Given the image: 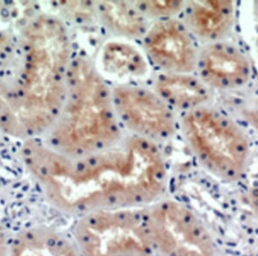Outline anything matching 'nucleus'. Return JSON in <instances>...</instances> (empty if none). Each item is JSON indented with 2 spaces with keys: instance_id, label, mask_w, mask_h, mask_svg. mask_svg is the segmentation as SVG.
<instances>
[{
  "instance_id": "39448f33",
  "label": "nucleus",
  "mask_w": 258,
  "mask_h": 256,
  "mask_svg": "<svg viewBox=\"0 0 258 256\" xmlns=\"http://www.w3.org/2000/svg\"><path fill=\"white\" fill-rule=\"evenodd\" d=\"M100 210L81 216L74 241L83 256H153L147 209Z\"/></svg>"
},
{
  "instance_id": "2eb2a0df",
  "label": "nucleus",
  "mask_w": 258,
  "mask_h": 256,
  "mask_svg": "<svg viewBox=\"0 0 258 256\" xmlns=\"http://www.w3.org/2000/svg\"><path fill=\"white\" fill-rule=\"evenodd\" d=\"M135 4L147 19L153 18L156 21L174 18L182 12L185 5L181 1H140Z\"/></svg>"
},
{
  "instance_id": "a211bd4d",
  "label": "nucleus",
  "mask_w": 258,
  "mask_h": 256,
  "mask_svg": "<svg viewBox=\"0 0 258 256\" xmlns=\"http://www.w3.org/2000/svg\"><path fill=\"white\" fill-rule=\"evenodd\" d=\"M247 118H249L253 125L258 130V110H253L247 112Z\"/></svg>"
},
{
  "instance_id": "f03ea898",
  "label": "nucleus",
  "mask_w": 258,
  "mask_h": 256,
  "mask_svg": "<svg viewBox=\"0 0 258 256\" xmlns=\"http://www.w3.org/2000/svg\"><path fill=\"white\" fill-rule=\"evenodd\" d=\"M18 29L0 61V132L24 141L44 136L58 118L74 54L59 16L35 13Z\"/></svg>"
},
{
  "instance_id": "9b49d317",
  "label": "nucleus",
  "mask_w": 258,
  "mask_h": 256,
  "mask_svg": "<svg viewBox=\"0 0 258 256\" xmlns=\"http://www.w3.org/2000/svg\"><path fill=\"white\" fill-rule=\"evenodd\" d=\"M183 23L193 36L208 43L220 41L234 22V5L230 1H195L185 3Z\"/></svg>"
},
{
  "instance_id": "f8f14e48",
  "label": "nucleus",
  "mask_w": 258,
  "mask_h": 256,
  "mask_svg": "<svg viewBox=\"0 0 258 256\" xmlns=\"http://www.w3.org/2000/svg\"><path fill=\"white\" fill-rule=\"evenodd\" d=\"M9 256H83L74 238L43 226L23 229L10 239Z\"/></svg>"
},
{
  "instance_id": "423d86ee",
  "label": "nucleus",
  "mask_w": 258,
  "mask_h": 256,
  "mask_svg": "<svg viewBox=\"0 0 258 256\" xmlns=\"http://www.w3.org/2000/svg\"><path fill=\"white\" fill-rule=\"evenodd\" d=\"M147 216L155 254L214 256L209 231L182 203L170 199L158 200L147 207Z\"/></svg>"
},
{
  "instance_id": "ddd939ff",
  "label": "nucleus",
  "mask_w": 258,
  "mask_h": 256,
  "mask_svg": "<svg viewBox=\"0 0 258 256\" xmlns=\"http://www.w3.org/2000/svg\"><path fill=\"white\" fill-rule=\"evenodd\" d=\"M153 90L175 111L186 112L206 106L211 97L210 88L190 74H165L157 76Z\"/></svg>"
},
{
  "instance_id": "0eeeda50",
  "label": "nucleus",
  "mask_w": 258,
  "mask_h": 256,
  "mask_svg": "<svg viewBox=\"0 0 258 256\" xmlns=\"http://www.w3.org/2000/svg\"><path fill=\"white\" fill-rule=\"evenodd\" d=\"M111 93L118 120L131 136L158 143L176 132L175 112L153 89L120 84L111 88Z\"/></svg>"
},
{
  "instance_id": "4468645a",
  "label": "nucleus",
  "mask_w": 258,
  "mask_h": 256,
  "mask_svg": "<svg viewBox=\"0 0 258 256\" xmlns=\"http://www.w3.org/2000/svg\"><path fill=\"white\" fill-rule=\"evenodd\" d=\"M97 17L116 38H142L148 29L147 19L135 2L104 1L96 3Z\"/></svg>"
},
{
  "instance_id": "20e7f679",
  "label": "nucleus",
  "mask_w": 258,
  "mask_h": 256,
  "mask_svg": "<svg viewBox=\"0 0 258 256\" xmlns=\"http://www.w3.org/2000/svg\"><path fill=\"white\" fill-rule=\"evenodd\" d=\"M182 135L203 167L224 180L243 174L249 156L246 136L222 112L204 106L184 113Z\"/></svg>"
},
{
  "instance_id": "6e6552de",
  "label": "nucleus",
  "mask_w": 258,
  "mask_h": 256,
  "mask_svg": "<svg viewBox=\"0 0 258 256\" xmlns=\"http://www.w3.org/2000/svg\"><path fill=\"white\" fill-rule=\"evenodd\" d=\"M142 50L150 65L165 74H190L197 68L198 53L193 35L175 18L157 20L142 37Z\"/></svg>"
},
{
  "instance_id": "f257e3e1",
  "label": "nucleus",
  "mask_w": 258,
  "mask_h": 256,
  "mask_svg": "<svg viewBox=\"0 0 258 256\" xmlns=\"http://www.w3.org/2000/svg\"><path fill=\"white\" fill-rule=\"evenodd\" d=\"M21 161L52 206L68 215L142 207L159 200L167 168L158 143L126 136L113 147L72 158L42 138L23 141Z\"/></svg>"
},
{
  "instance_id": "f3484780",
  "label": "nucleus",
  "mask_w": 258,
  "mask_h": 256,
  "mask_svg": "<svg viewBox=\"0 0 258 256\" xmlns=\"http://www.w3.org/2000/svg\"><path fill=\"white\" fill-rule=\"evenodd\" d=\"M10 239L6 233V227L0 220V256H9Z\"/></svg>"
},
{
  "instance_id": "1a4fd4ad",
  "label": "nucleus",
  "mask_w": 258,
  "mask_h": 256,
  "mask_svg": "<svg viewBox=\"0 0 258 256\" xmlns=\"http://www.w3.org/2000/svg\"><path fill=\"white\" fill-rule=\"evenodd\" d=\"M198 78L209 88L231 90L248 82L251 68L246 56L224 41L208 43L198 53Z\"/></svg>"
},
{
  "instance_id": "dca6fc26",
  "label": "nucleus",
  "mask_w": 258,
  "mask_h": 256,
  "mask_svg": "<svg viewBox=\"0 0 258 256\" xmlns=\"http://www.w3.org/2000/svg\"><path fill=\"white\" fill-rule=\"evenodd\" d=\"M16 34L0 28V61L8 56L15 43Z\"/></svg>"
},
{
  "instance_id": "7ed1b4c3",
  "label": "nucleus",
  "mask_w": 258,
  "mask_h": 256,
  "mask_svg": "<svg viewBox=\"0 0 258 256\" xmlns=\"http://www.w3.org/2000/svg\"><path fill=\"white\" fill-rule=\"evenodd\" d=\"M44 138L54 150L72 158L104 150L123 138L111 89L87 57H74L61 111Z\"/></svg>"
},
{
  "instance_id": "9d476101",
  "label": "nucleus",
  "mask_w": 258,
  "mask_h": 256,
  "mask_svg": "<svg viewBox=\"0 0 258 256\" xmlns=\"http://www.w3.org/2000/svg\"><path fill=\"white\" fill-rule=\"evenodd\" d=\"M97 69L103 78L120 84H133L150 73L149 62L143 50L129 40L110 39L100 48Z\"/></svg>"
}]
</instances>
